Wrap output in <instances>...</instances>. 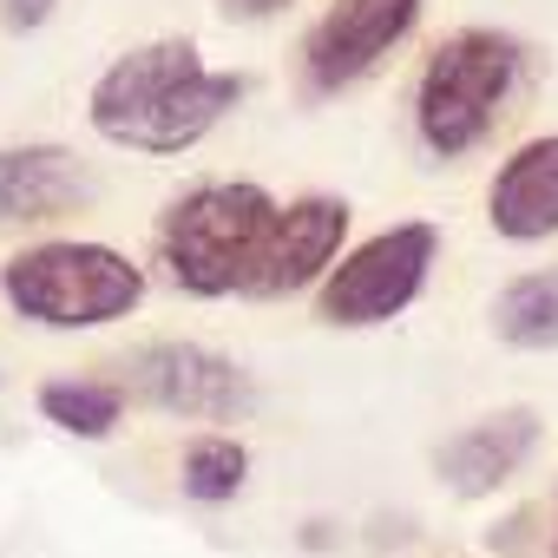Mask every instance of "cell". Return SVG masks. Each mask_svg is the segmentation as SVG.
<instances>
[{
	"label": "cell",
	"instance_id": "obj_1",
	"mask_svg": "<svg viewBox=\"0 0 558 558\" xmlns=\"http://www.w3.org/2000/svg\"><path fill=\"white\" fill-rule=\"evenodd\" d=\"M250 80L217 73L191 34H158L106 60V73L86 93V125L138 158H184L197 151L236 106Z\"/></svg>",
	"mask_w": 558,
	"mask_h": 558
},
{
	"label": "cell",
	"instance_id": "obj_2",
	"mask_svg": "<svg viewBox=\"0 0 558 558\" xmlns=\"http://www.w3.org/2000/svg\"><path fill=\"white\" fill-rule=\"evenodd\" d=\"M276 217H283V204L250 178L184 184L178 197H165L151 223V263L165 269V283L178 296H197V303L250 296L256 303Z\"/></svg>",
	"mask_w": 558,
	"mask_h": 558
},
{
	"label": "cell",
	"instance_id": "obj_3",
	"mask_svg": "<svg viewBox=\"0 0 558 558\" xmlns=\"http://www.w3.org/2000/svg\"><path fill=\"white\" fill-rule=\"evenodd\" d=\"M145 283H151L145 263H132L119 243L99 236H40L0 263V303L53 336L125 323L145 303Z\"/></svg>",
	"mask_w": 558,
	"mask_h": 558
},
{
	"label": "cell",
	"instance_id": "obj_4",
	"mask_svg": "<svg viewBox=\"0 0 558 558\" xmlns=\"http://www.w3.org/2000/svg\"><path fill=\"white\" fill-rule=\"evenodd\" d=\"M525 80V47L499 27H460L447 34L414 80V138L434 165H453L480 151L506 112V99Z\"/></svg>",
	"mask_w": 558,
	"mask_h": 558
},
{
	"label": "cell",
	"instance_id": "obj_5",
	"mask_svg": "<svg viewBox=\"0 0 558 558\" xmlns=\"http://www.w3.org/2000/svg\"><path fill=\"white\" fill-rule=\"evenodd\" d=\"M440 243L447 236L434 217H401V223L362 236L316 283V323L323 329H381V323L408 316L440 263Z\"/></svg>",
	"mask_w": 558,
	"mask_h": 558
},
{
	"label": "cell",
	"instance_id": "obj_6",
	"mask_svg": "<svg viewBox=\"0 0 558 558\" xmlns=\"http://www.w3.org/2000/svg\"><path fill=\"white\" fill-rule=\"evenodd\" d=\"M125 375H132V381H119L125 401H145L171 421H204L223 434L256 414V381L204 342H145L125 362Z\"/></svg>",
	"mask_w": 558,
	"mask_h": 558
},
{
	"label": "cell",
	"instance_id": "obj_7",
	"mask_svg": "<svg viewBox=\"0 0 558 558\" xmlns=\"http://www.w3.org/2000/svg\"><path fill=\"white\" fill-rule=\"evenodd\" d=\"M421 8L427 0H329L296 47L303 93L336 99V93L362 86L395 47H408V34L421 27Z\"/></svg>",
	"mask_w": 558,
	"mask_h": 558
},
{
	"label": "cell",
	"instance_id": "obj_8",
	"mask_svg": "<svg viewBox=\"0 0 558 558\" xmlns=\"http://www.w3.org/2000/svg\"><path fill=\"white\" fill-rule=\"evenodd\" d=\"M538 440H545L538 408H493L434 447V473L453 499H493L499 486H512L532 466Z\"/></svg>",
	"mask_w": 558,
	"mask_h": 558
},
{
	"label": "cell",
	"instance_id": "obj_9",
	"mask_svg": "<svg viewBox=\"0 0 558 558\" xmlns=\"http://www.w3.org/2000/svg\"><path fill=\"white\" fill-rule=\"evenodd\" d=\"M99 197V178L66 145H0V230H34L86 210Z\"/></svg>",
	"mask_w": 558,
	"mask_h": 558
},
{
	"label": "cell",
	"instance_id": "obj_10",
	"mask_svg": "<svg viewBox=\"0 0 558 558\" xmlns=\"http://www.w3.org/2000/svg\"><path fill=\"white\" fill-rule=\"evenodd\" d=\"M342 243H349V204L342 197H329V191L290 197L283 217H276V236H269V263H263L256 303H283V296L316 290L329 276V263L342 256Z\"/></svg>",
	"mask_w": 558,
	"mask_h": 558
},
{
	"label": "cell",
	"instance_id": "obj_11",
	"mask_svg": "<svg viewBox=\"0 0 558 558\" xmlns=\"http://www.w3.org/2000/svg\"><path fill=\"white\" fill-rule=\"evenodd\" d=\"M486 223L506 243H551L558 236V132L512 145L486 184Z\"/></svg>",
	"mask_w": 558,
	"mask_h": 558
},
{
	"label": "cell",
	"instance_id": "obj_12",
	"mask_svg": "<svg viewBox=\"0 0 558 558\" xmlns=\"http://www.w3.org/2000/svg\"><path fill=\"white\" fill-rule=\"evenodd\" d=\"M34 408L47 427H60L66 440H112L119 421H125V388L119 381H99V375H47L34 388Z\"/></svg>",
	"mask_w": 558,
	"mask_h": 558
},
{
	"label": "cell",
	"instance_id": "obj_13",
	"mask_svg": "<svg viewBox=\"0 0 558 558\" xmlns=\"http://www.w3.org/2000/svg\"><path fill=\"white\" fill-rule=\"evenodd\" d=\"M493 336L519 355H551L558 349V263L512 276L493 296Z\"/></svg>",
	"mask_w": 558,
	"mask_h": 558
},
{
	"label": "cell",
	"instance_id": "obj_14",
	"mask_svg": "<svg viewBox=\"0 0 558 558\" xmlns=\"http://www.w3.org/2000/svg\"><path fill=\"white\" fill-rule=\"evenodd\" d=\"M250 486V447L236 434H191L178 453V493L191 506H230Z\"/></svg>",
	"mask_w": 558,
	"mask_h": 558
},
{
	"label": "cell",
	"instance_id": "obj_15",
	"mask_svg": "<svg viewBox=\"0 0 558 558\" xmlns=\"http://www.w3.org/2000/svg\"><path fill=\"white\" fill-rule=\"evenodd\" d=\"M53 8L60 0H0V27L8 34H40L53 21Z\"/></svg>",
	"mask_w": 558,
	"mask_h": 558
},
{
	"label": "cell",
	"instance_id": "obj_16",
	"mask_svg": "<svg viewBox=\"0 0 558 558\" xmlns=\"http://www.w3.org/2000/svg\"><path fill=\"white\" fill-rule=\"evenodd\" d=\"M217 8H223L230 21H276V14H290L296 0H217Z\"/></svg>",
	"mask_w": 558,
	"mask_h": 558
},
{
	"label": "cell",
	"instance_id": "obj_17",
	"mask_svg": "<svg viewBox=\"0 0 558 558\" xmlns=\"http://www.w3.org/2000/svg\"><path fill=\"white\" fill-rule=\"evenodd\" d=\"M551 558H558V525H551Z\"/></svg>",
	"mask_w": 558,
	"mask_h": 558
}]
</instances>
